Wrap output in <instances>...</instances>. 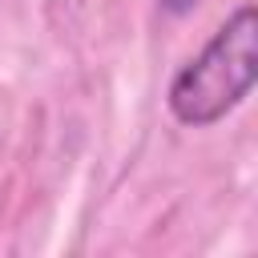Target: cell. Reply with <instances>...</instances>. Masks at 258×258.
<instances>
[{
    "instance_id": "obj_1",
    "label": "cell",
    "mask_w": 258,
    "mask_h": 258,
    "mask_svg": "<svg viewBox=\"0 0 258 258\" xmlns=\"http://www.w3.org/2000/svg\"><path fill=\"white\" fill-rule=\"evenodd\" d=\"M258 81V12L242 4L210 40L206 48L177 69L169 81V113L189 125L206 129L238 109Z\"/></svg>"
},
{
    "instance_id": "obj_2",
    "label": "cell",
    "mask_w": 258,
    "mask_h": 258,
    "mask_svg": "<svg viewBox=\"0 0 258 258\" xmlns=\"http://www.w3.org/2000/svg\"><path fill=\"white\" fill-rule=\"evenodd\" d=\"M157 4H161L165 12H173V16H185V12H189L198 0H157Z\"/></svg>"
}]
</instances>
